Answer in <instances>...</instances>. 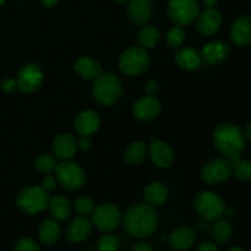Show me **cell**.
Here are the masks:
<instances>
[{"label": "cell", "mask_w": 251, "mask_h": 251, "mask_svg": "<svg viewBox=\"0 0 251 251\" xmlns=\"http://www.w3.org/2000/svg\"><path fill=\"white\" fill-rule=\"evenodd\" d=\"M100 126V118L97 112L86 109L78 113L74 120V129L80 136H91Z\"/></svg>", "instance_id": "21"}, {"label": "cell", "mask_w": 251, "mask_h": 251, "mask_svg": "<svg viewBox=\"0 0 251 251\" xmlns=\"http://www.w3.org/2000/svg\"><path fill=\"white\" fill-rule=\"evenodd\" d=\"M113 1L118 2V4H126V2L129 1V0H113Z\"/></svg>", "instance_id": "47"}, {"label": "cell", "mask_w": 251, "mask_h": 251, "mask_svg": "<svg viewBox=\"0 0 251 251\" xmlns=\"http://www.w3.org/2000/svg\"><path fill=\"white\" fill-rule=\"evenodd\" d=\"M44 81V73L41 66L27 63L21 66L16 76L17 88L24 93H33L41 88Z\"/></svg>", "instance_id": "11"}, {"label": "cell", "mask_w": 251, "mask_h": 251, "mask_svg": "<svg viewBox=\"0 0 251 251\" xmlns=\"http://www.w3.org/2000/svg\"><path fill=\"white\" fill-rule=\"evenodd\" d=\"M162 33L156 26L152 25H145V26L140 27L136 34V41L140 47L145 49H151L158 44L161 41Z\"/></svg>", "instance_id": "28"}, {"label": "cell", "mask_w": 251, "mask_h": 251, "mask_svg": "<svg viewBox=\"0 0 251 251\" xmlns=\"http://www.w3.org/2000/svg\"><path fill=\"white\" fill-rule=\"evenodd\" d=\"M169 190L161 181H152L144 189V198L151 206H162L167 201Z\"/></svg>", "instance_id": "26"}, {"label": "cell", "mask_w": 251, "mask_h": 251, "mask_svg": "<svg viewBox=\"0 0 251 251\" xmlns=\"http://www.w3.org/2000/svg\"><path fill=\"white\" fill-rule=\"evenodd\" d=\"M77 147L82 150V151H88L92 147L91 136H80V139L77 140Z\"/></svg>", "instance_id": "40"}, {"label": "cell", "mask_w": 251, "mask_h": 251, "mask_svg": "<svg viewBox=\"0 0 251 251\" xmlns=\"http://www.w3.org/2000/svg\"><path fill=\"white\" fill-rule=\"evenodd\" d=\"M49 199V193H47L42 186L32 185L22 188L17 193L15 202L22 213L34 216L43 212L48 207Z\"/></svg>", "instance_id": "4"}, {"label": "cell", "mask_w": 251, "mask_h": 251, "mask_svg": "<svg viewBox=\"0 0 251 251\" xmlns=\"http://www.w3.org/2000/svg\"><path fill=\"white\" fill-rule=\"evenodd\" d=\"M229 37L233 44L237 47L251 46V16L249 15L238 16L230 25Z\"/></svg>", "instance_id": "19"}, {"label": "cell", "mask_w": 251, "mask_h": 251, "mask_svg": "<svg viewBox=\"0 0 251 251\" xmlns=\"http://www.w3.org/2000/svg\"><path fill=\"white\" fill-rule=\"evenodd\" d=\"M97 248L100 251H119V239L112 234H104L98 239Z\"/></svg>", "instance_id": "34"}, {"label": "cell", "mask_w": 251, "mask_h": 251, "mask_svg": "<svg viewBox=\"0 0 251 251\" xmlns=\"http://www.w3.org/2000/svg\"><path fill=\"white\" fill-rule=\"evenodd\" d=\"M123 226L131 237L145 239L153 234L158 228L159 217L153 206L137 202L130 206L123 216Z\"/></svg>", "instance_id": "1"}, {"label": "cell", "mask_w": 251, "mask_h": 251, "mask_svg": "<svg viewBox=\"0 0 251 251\" xmlns=\"http://www.w3.org/2000/svg\"><path fill=\"white\" fill-rule=\"evenodd\" d=\"M93 230V225L86 216H77L69 221L66 225L64 234L68 242L73 244H80L86 242L91 237Z\"/></svg>", "instance_id": "15"}, {"label": "cell", "mask_w": 251, "mask_h": 251, "mask_svg": "<svg viewBox=\"0 0 251 251\" xmlns=\"http://www.w3.org/2000/svg\"><path fill=\"white\" fill-rule=\"evenodd\" d=\"M54 173H55L58 184H60L61 188L65 190H80L86 183V173L83 168L80 164L70 159L58 163Z\"/></svg>", "instance_id": "7"}, {"label": "cell", "mask_w": 251, "mask_h": 251, "mask_svg": "<svg viewBox=\"0 0 251 251\" xmlns=\"http://www.w3.org/2000/svg\"><path fill=\"white\" fill-rule=\"evenodd\" d=\"M226 251H247V250L242 247H233V248H229V249Z\"/></svg>", "instance_id": "46"}, {"label": "cell", "mask_w": 251, "mask_h": 251, "mask_svg": "<svg viewBox=\"0 0 251 251\" xmlns=\"http://www.w3.org/2000/svg\"><path fill=\"white\" fill-rule=\"evenodd\" d=\"M201 60L208 66L225 63L230 55V46L222 39H213L202 47L200 51Z\"/></svg>", "instance_id": "13"}, {"label": "cell", "mask_w": 251, "mask_h": 251, "mask_svg": "<svg viewBox=\"0 0 251 251\" xmlns=\"http://www.w3.org/2000/svg\"><path fill=\"white\" fill-rule=\"evenodd\" d=\"M161 109L162 105L158 98L146 95L135 100L131 108V113L132 117L139 122L150 123L158 118Z\"/></svg>", "instance_id": "12"}, {"label": "cell", "mask_w": 251, "mask_h": 251, "mask_svg": "<svg viewBox=\"0 0 251 251\" xmlns=\"http://www.w3.org/2000/svg\"><path fill=\"white\" fill-rule=\"evenodd\" d=\"M123 95L122 80L113 73H102L92 86L93 100L100 105L112 107Z\"/></svg>", "instance_id": "3"}, {"label": "cell", "mask_w": 251, "mask_h": 251, "mask_svg": "<svg viewBox=\"0 0 251 251\" xmlns=\"http://www.w3.org/2000/svg\"><path fill=\"white\" fill-rule=\"evenodd\" d=\"M14 251H41V247L33 238L21 237L15 242Z\"/></svg>", "instance_id": "35"}, {"label": "cell", "mask_w": 251, "mask_h": 251, "mask_svg": "<svg viewBox=\"0 0 251 251\" xmlns=\"http://www.w3.org/2000/svg\"><path fill=\"white\" fill-rule=\"evenodd\" d=\"M222 26V14L216 7H205L199 12L195 20L196 31L203 37H211L217 33Z\"/></svg>", "instance_id": "14"}, {"label": "cell", "mask_w": 251, "mask_h": 251, "mask_svg": "<svg viewBox=\"0 0 251 251\" xmlns=\"http://www.w3.org/2000/svg\"><path fill=\"white\" fill-rule=\"evenodd\" d=\"M200 12L198 0H169L167 4V15L176 26H189L193 24Z\"/></svg>", "instance_id": "10"}, {"label": "cell", "mask_w": 251, "mask_h": 251, "mask_svg": "<svg viewBox=\"0 0 251 251\" xmlns=\"http://www.w3.org/2000/svg\"><path fill=\"white\" fill-rule=\"evenodd\" d=\"M5 1H6V0H0V7L5 4Z\"/></svg>", "instance_id": "48"}, {"label": "cell", "mask_w": 251, "mask_h": 251, "mask_svg": "<svg viewBox=\"0 0 251 251\" xmlns=\"http://www.w3.org/2000/svg\"><path fill=\"white\" fill-rule=\"evenodd\" d=\"M130 251H154V250H153V248L149 244V243L141 242V243H137V244L132 245Z\"/></svg>", "instance_id": "41"}, {"label": "cell", "mask_w": 251, "mask_h": 251, "mask_svg": "<svg viewBox=\"0 0 251 251\" xmlns=\"http://www.w3.org/2000/svg\"><path fill=\"white\" fill-rule=\"evenodd\" d=\"M233 176L240 181L251 183V159L239 157L235 161H232Z\"/></svg>", "instance_id": "30"}, {"label": "cell", "mask_w": 251, "mask_h": 251, "mask_svg": "<svg viewBox=\"0 0 251 251\" xmlns=\"http://www.w3.org/2000/svg\"><path fill=\"white\" fill-rule=\"evenodd\" d=\"M44 7H54L59 2V0H41Z\"/></svg>", "instance_id": "44"}, {"label": "cell", "mask_w": 251, "mask_h": 251, "mask_svg": "<svg viewBox=\"0 0 251 251\" xmlns=\"http://www.w3.org/2000/svg\"><path fill=\"white\" fill-rule=\"evenodd\" d=\"M53 156L59 161H68L75 156L77 151V140L71 132H61L54 137L51 142Z\"/></svg>", "instance_id": "18"}, {"label": "cell", "mask_w": 251, "mask_h": 251, "mask_svg": "<svg viewBox=\"0 0 251 251\" xmlns=\"http://www.w3.org/2000/svg\"><path fill=\"white\" fill-rule=\"evenodd\" d=\"M96 205L92 198L87 195H80L75 199L73 203V208L78 216H91V213L95 210Z\"/></svg>", "instance_id": "33"}, {"label": "cell", "mask_w": 251, "mask_h": 251, "mask_svg": "<svg viewBox=\"0 0 251 251\" xmlns=\"http://www.w3.org/2000/svg\"><path fill=\"white\" fill-rule=\"evenodd\" d=\"M147 156L150 157V161L153 166L162 169L169 168L176 158L173 149L167 142L156 139L154 141H151L147 147Z\"/></svg>", "instance_id": "16"}, {"label": "cell", "mask_w": 251, "mask_h": 251, "mask_svg": "<svg viewBox=\"0 0 251 251\" xmlns=\"http://www.w3.org/2000/svg\"><path fill=\"white\" fill-rule=\"evenodd\" d=\"M0 87L4 92L6 93H12L16 91L17 88V82H16V78L14 77H5L4 80L1 81L0 83Z\"/></svg>", "instance_id": "37"}, {"label": "cell", "mask_w": 251, "mask_h": 251, "mask_svg": "<svg viewBox=\"0 0 251 251\" xmlns=\"http://www.w3.org/2000/svg\"><path fill=\"white\" fill-rule=\"evenodd\" d=\"M201 2H202L203 6H205V7H208V9H211V7L217 6L218 2H220V0H201Z\"/></svg>", "instance_id": "42"}, {"label": "cell", "mask_w": 251, "mask_h": 251, "mask_svg": "<svg viewBox=\"0 0 251 251\" xmlns=\"http://www.w3.org/2000/svg\"><path fill=\"white\" fill-rule=\"evenodd\" d=\"M198 239V234L194 228L183 226L169 234L168 244L174 251H186L194 247Z\"/></svg>", "instance_id": "20"}, {"label": "cell", "mask_w": 251, "mask_h": 251, "mask_svg": "<svg viewBox=\"0 0 251 251\" xmlns=\"http://www.w3.org/2000/svg\"><path fill=\"white\" fill-rule=\"evenodd\" d=\"M51 218L56 222H66L73 213V203L63 195H54L49 199L48 207Z\"/></svg>", "instance_id": "23"}, {"label": "cell", "mask_w": 251, "mask_h": 251, "mask_svg": "<svg viewBox=\"0 0 251 251\" xmlns=\"http://www.w3.org/2000/svg\"><path fill=\"white\" fill-rule=\"evenodd\" d=\"M38 239L46 247H53L59 242L61 237V228L55 220L47 218L42 221L38 227Z\"/></svg>", "instance_id": "24"}, {"label": "cell", "mask_w": 251, "mask_h": 251, "mask_svg": "<svg viewBox=\"0 0 251 251\" xmlns=\"http://www.w3.org/2000/svg\"><path fill=\"white\" fill-rule=\"evenodd\" d=\"M147 156V147L144 142L135 141L131 142L129 146L125 149L123 158L129 166H137L145 161Z\"/></svg>", "instance_id": "29"}, {"label": "cell", "mask_w": 251, "mask_h": 251, "mask_svg": "<svg viewBox=\"0 0 251 251\" xmlns=\"http://www.w3.org/2000/svg\"><path fill=\"white\" fill-rule=\"evenodd\" d=\"M145 92L147 96H153L156 97L159 92V83L156 80H150L147 81L145 85Z\"/></svg>", "instance_id": "38"}, {"label": "cell", "mask_w": 251, "mask_h": 251, "mask_svg": "<svg viewBox=\"0 0 251 251\" xmlns=\"http://www.w3.org/2000/svg\"><path fill=\"white\" fill-rule=\"evenodd\" d=\"M212 142L221 157L230 162L242 157L247 146L242 127L229 122L221 123L213 129Z\"/></svg>", "instance_id": "2"}, {"label": "cell", "mask_w": 251, "mask_h": 251, "mask_svg": "<svg viewBox=\"0 0 251 251\" xmlns=\"http://www.w3.org/2000/svg\"><path fill=\"white\" fill-rule=\"evenodd\" d=\"M34 168L43 174H53L55 172L58 162L53 154L49 153H41L34 158Z\"/></svg>", "instance_id": "32"}, {"label": "cell", "mask_w": 251, "mask_h": 251, "mask_svg": "<svg viewBox=\"0 0 251 251\" xmlns=\"http://www.w3.org/2000/svg\"><path fill=\"white\" fill-rule=\"evenodd\" d=\"M232 176V162L223 157H216V158L210 159L203 164L200 171L201 180L211 186H217L227 183Z\"/></svg>", "instance_id": "9"}, {"label": "cell", "mask_w": 251, "mask_h": 251, "mask_svg": "<svg viewBox=\"0 0 251 251\" xmlns=\"http://www.w3.org/2000/svg\"><path fill=\"white\" fill-rule=\"evenodd\" d=\"M233 232H234V228H233L230 221L222 217L213 223L212 228H211V237L217 245H225L230 242Z\"/></svg>", "instance_id": "27"}, {"label": "cell", "mask_w": 251, "mask_h": 251, "mask_svg": "<svg viewBox=\"0 0 251 251\" xmlns=\"http://www.w3.org/2000/svg\"><path fill=\"white\" fill-rule=\"evenodd\" d=\"M126 16L135 26L149 25L153 16V6L150 0H129L126 2Z\"/></svg>", "instance_id": "17"}, {"label": "cell", "mask_w": 251, "mask_h": 251, "mask_svg": "<svg viewBox=\"0 0 251 251\" xmlns=\"http://www.w3.org/2000/svg\"><path fill=\"white\" fill-rule=\"evenodd\" d=\"M176 61L179 68L186 71L196 70L202 64L200 51L191 47H185V48L181 47L180 49H178V53L176 54Z\"/></svg>", "instance_id": "25"}, {"label": "cell", "mask_w": 251, "mask_h": 251, "mask_svg": "<svg viewBox=\"0 0 251 251\" xmlns=\"http://www.w3.org/2000/svg\"><path fill=\"white\" fill-rule=\"evenodd\" d=\"M74 73L82 80H96L103 73V68L97 59L81 56L74 64Z\"/></svg>", "instance_id": "22"}, {"label": "cell", "mask_w": 251, "mask_h": 251, "mask_svg": "<svg viewBox=\"0 0 251 251\" xmlns=\"http://www.w3.org/2000/svg\"><path fill=\"white\" fill-rule=\"evenodd\" d=\"M243 131H244L245 140H247V141H249L251 144V122L248 123V124L245 125V127H244V130H243Z\"/></svg>", "instance_id": "43"}, {"label": "cell", "mask_w": 251, "mask_h": 251, "mask_svg": "<svg viewBox=\"0 0 251 251\" xmlns=\"http://www.w3.org/2000/svg\"><path fill=\"white\" fill-rule=\"evenodd\" d=\"M186 32L181 26L174 25L173 27L167 31L166 33V43L171 49H180L185 43Z\"/></svg>", "instance_id": "31"}, {"label": "cell", "mask_w": 251, "mask_h": 251, "mask_svg": "<svg viewBox=\"0 0 251 251\" xmlns=\"http://www.w3.org/2000/svg\"><path fill=\"white\" fill-rule=\"evenodd\" d=\"M119 70L126 76H140L149 69L150 56L147 49L140 46L129 47L119 58Z\"/></svg>", "instance_id": "6"}, {"label": "cell", "mask_w": 251, "mask_h": 251, "mask_svg": "<svg viewBox=\"0 0 251 251\" xmlns=\"http://www.w3.org/2000/svg\"><path fill=\"white\" fill-rule=\"evenodd\" d=\"M91 222L100 232L110 233L122 225L123 213L114 203H100L96 206L93 212L91 213Z\"/></svg>", "instance_id": "8"}, {"label": "cell", "mask_w": 251, "mask_h": 251, "mask_svg": "<svg viewBox=\"0 0 251 251\" xmlns=\"http://www.w3.org/2000/svg\"><path fill=\"white\" fill-rule=\"evenodd\" d=\"M193 206L196 212L206 221H217L225 217V200L217 193L211 190L199 191L193 200Z\"/></svg>", "instance_id": "5"}, {"label": "cell", "mask_w": 251, "mask_h": 251, "mask_svg": "<svg viewBox=\"0 0 251 251\" xmlns=\"http://www.w3.org/2000/svg\"><path fill=\"white\" fill-rule=\"evenodd\" d=\"M196 251H220L218 250L217 244L211 240H203L196 248Z\"/></svg>", "instance_id": "39"}, {"label": "cell", "mask_w": 251, "mask_h": 251, "mask_svg": "<svg viewBox=\"0 0 251 251\" xmlns=\"http://www.w3.org/2000/svg\"><path fill=\"white\" fill-rule=\"evenodd\" d=\"M225 216H227L228 218H232L235 216V211L233 210V208H226V212H225Z\"/></svg>", "instance_id": "45"}, {"label": "cell", "mask_w": 251, "mask_h": 251, "mask_svg": "<svg viewBox=\"0 0 251 251\" xmlns=\"http://www.w3.org/2000/svg\"><path fill=\"white\" fill-rule=\"evenodd\" d=\"M56 185H58V180H56L55 176H51V174H47L41 184V186L47 191V193H50V191L55 190Z\"/></svg>", "instance_id": "36"}]
</instances>
